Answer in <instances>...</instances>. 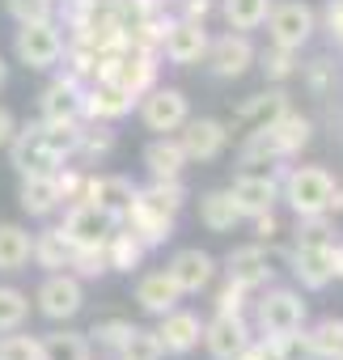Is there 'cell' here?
Segmentation results:
<instances>
[{"mask_svg":"<svg viewBox=\"0 0 343 360\" xmlns=\"http://www.w3.org/2000/svg\"><path fill=\"white\" fill-rule=\"evenodd\" d=\"M309 131H313V123L288 106V110H280L276 119L259 123V127L242 140V153H238V157H242V165L284 161V157H292V153H301V148L309 144Z\"/></svg>","mask_w":343,"mask_h":360,"instance_id":"cell-1","label":"cell"},{"mask_svg":"<svg viewBox=\"0 0 343 360\" xmlns=\"http://www.w3.org/2000/svg\"><path fill=\"white\" fill-rule=\"evenodd\" d=\"M330 191H335V174L322 165H292L280 178V200H288L297 217L330 212Z\"/></svg>","mask_w":343,"mask_h":360,"instance_id":"cell-2","label":"cell"},{"mask_svg":"<svg viewBox=\"0 0 343 360\" xmlns=\"http://www.w3.org/2000/svg\"><path fill=\"white\" fill-rule=\"evenodd\" d=\"M13 56L18 64H26L30 72H47L64 60V34L56 26V18H43V22H18V34H13Z\"/></svg>","mask_w":343,"mask_h":360,"instance_id":"cell-3","label":"cell"},{"mask_svg":"<svg viewBox=\"0 0 343 360\" xmlns=\"http://www.w3.org/2000/svg\"><path fill=\"white\" fill-rule=\"evenodd\" d=\"M267 34H271V47H284V51H301L313 30H318V13L305 5V0H280L267 13Z\"/></svg>","mask_w":343,"mask_h":360,"instance_id":"cell-4","label":"cell"},{"mask_svg":"<svg viewBox=\"0 0 343 360\" xmlns=\"http://www.w3.org/2000/svg\"><path fill=\"white\" fill-rule=\"evenodd\" d=\"M174 217H179V212H169V208L157 204L144 187H136V204L127 208V217H123L119 225H127V229L144 242V250H153V246H165L169 238H174Z\"/></svg>","mask_w":343,"mask_h":360,"instance_id":"cell-5","label":"cell"},{"mask_svg":"<svg viewBox=\"0 0 343 360\" xmlns=\"http://www.w3.org/2000/svg\"><path fill=\"white\" fill-rule=\"evenodd\" d=\"M254 322L263 339H276L284 330H301L305 326V301L292 288H267L254 305Z\"/></svg>","mask_w":343,"mask_h":360,"instance_id":"cell-6","label":"cell"},{"mask_svg":"<svg viewBox=\"0 0 343 360\" xmlns=\"http://www.w3.org/2000/svg\"><path fill=\"white\" fill-rule=\"evenodd\" d=\"M254 43L242 34V30H229L221 39H208V51H204V64L216 81H238L254 68Z\"/></svg>","mask_w":343,"mask_h":360,"instance_id":"cell-7","label":"cell"},{"mask_svg":"<svg viewBox=\"0 0 343 360\" xmlns=\"http://www.w3.org/2000/svg\"><path fill=\"white\" fill-rule=\"evenodd\" d=\"M34 305H39V314H43L47 322H68V318H77L81 305H85V284H81L72 271H51V276L39 284Z\"/></svg>","mask_w":343,"mask_h":360,"instance_id":"cell-8","label":"cell"},{"mask_svg":"<svg viewBox=\"0 0 343 360\" xmlns=\"http://www.w3.org/2000/svg\"><path fill=\"white\" fill-rule=\"evenodd\" d=\"M191 119L187 110V94L174 89V85H153L144 98H140V123L157 136H169V131H179L183 123Z\"/></svg>","mask_w":343,"mask_h":360,"instance_id":"cell-9","label":"cell"},{"mask_svg":"<svg viewBox=\"0 0 343 360\" xmlns=\"http://www.w3.org/2000/svg\"><path fill=\"white\" fill-rule=\"evenodd\" d=\"M208 26L204 22H187V18H174L165 30H161V51L157 56H165L174 68H191V64H200L204 60V51H208Z\"/></svg>","mask_w":343,"mask_h":360,"instance_id":"cell-10","label":"cell"},{"mask_svg":"<svg viewBox=\"0 0 343 360\" xmlns=\"http://www.w3.org/2000/svg\"><path fill=\"white\" fill-rule=\"evenodd\" d=\"M225 276L242 288H267L271 276H276V255L267 242H250V246H233L225 255Z\"/></svg>","mask_w":343,"mask_h":360,"instance_id":"cell-11","label":"cell"},{"mask_svg":"<svg viewBox=\"0 0 343 360\" xmlns=\"http://www.w3.org/2000/svg\"><path fill=\"white\" fill-rule=\"evenodd\" d=\"M115 229H119V221L110 212H102L98 204H89V200L72 204L68 217H64V225H60V233L68 238V246H106V238Z\"/></svg>","mask_w":343,"mask_h":360,"instance_id":"cell-12","label":"cell"},{"mask_svg":"<svg viewBox=\"0 0 343 360\" xmlns=\"http://www.w3.org/2000/svg\"><path fill=\"white\" fill-rule=\"evenodd\" d=\"M81 115H85V85L68 72L56 77L39 98V119L43 123H81Z\"/></svg>","mask_w":343,"mask_h":360,"instance_id":"cell-13","label":"cell"},{"mask_svg":"<svg viewBox=\"0 0 343 360\" xmlns=\"http://www.w3.org/2000/svg\"><path fill=\"white\" fill-rule=\"evenodd\" d=\"M9 157H13V165L22 169V174H56L64 161L51 153V144H47V136H43V123H26V127H18V136L9 140Z\"/></svg>","mask_w":343,"mask_h":360,"instance_id":"cell-14","label":"cell"},{"mask_svg":"<svg viewBox=\"0 0 343 360\" xmlns=\"http://www.w3.org/2000/svg\"><path fill=\"white\" fill-rule=\"evenodd\" d=\"M200 339H204V322H200V314L179 309V305L169 309V314H161V322H157V343H161L165 356H187V352L200 347Z\"/></svg>","mask_w":343,"mask_h":360,"instance_id":"cell-15","label":"cell"},{"mask_svg":"<svg viewBox=\"0 0 343 360\" xmlns=\"http://www.w3.org/2000/svg\"><path fill=\"white\" fill-rule=\"evenodd\" d=\"M165 271H169V280L179 284L183 297H200L216 280V259L208 250H200V246H187V250H179L174 259H169Z\"/></svg>","mask_w":343,"mask_h":360,"instance_id":"cell-16","label":"cell"},{"mask_svg":"<svg viewBox=\"0 0 343 360\" xmlns=\"http://www.w3.org/2000/svg\"><path fill=\"white\" fill-rule=\"evenodd\" d=\"M212 360H233L246 343H250V326L246 314H212V322H204V339Z\"/></svg>","mask_w":343,"mask_h":360,"instance_id":"cell-17","label":"cell"},{"mask_svg":"<svg viewBox=\"0 0 343 360\" xmlns=\"http://www.w3.org/2000/svg\"><path fill=\"white\" fill-rule=\"evenodd\" d=\"M81 200H89L102 212H110L115 221H123L127 208L136 204V183H131V178H123V174H89Z\"/></svg>","mask_w":343,"mask_h":360,"instance_id":"cell-18","label":"cell"},{"mask_svg":"<svg viewBox=\"0 0 343 360\" xmlns=\"http://www.w3.org/2000/svg\"><path fill=\"white\" fill-rule=\"evenodd\" d=\"M179 144L187 153V161H212L225 153L229 144V127L221 119H187L179 127Z\"/></svg>","mask_w":343,"mask_h":360,"instance_id":"cell-19","label":"cell"},{"mask_svg":"<svg viewBox=\"0 0 343 360\" xmlns=\"http://www.w3.org/2000/svg\"><path fill=\"white\" fill-rule=\"evenodd\" d=\"M229 195H233L242 221H246V217H259V212H271L276 200H280V178H271V174H250V169H246V174L233 178Z\"/></svg>","mask_w":343,"mask_h":360,"instance_id":"cell-20","label":"cell"},{"mask_svg":"<svg viewBox=\"0 0 343 360\" xmlns=\"http://www.w3.org/2000/svg\"><path fill=\"white\" fill-rule=\"evenodd\" d=\"M288 263H292V276L301 280V288H309V292H322L335 280V271H330V242H297Z\"/></svg>","mask_w":343,"mask_h":360,"instance_id":"cell-21","label":"cell"},{"mask_svg":"<svg viewBox=\"0 0 343 360\" xmlns=\"http://www.w3.org/2000/svg\"><path fill=\"white\" fill-rule=\"evenodd\" d=\"M131 106H136V98H131L123 85H115V81H93V85L85 89V115H81V119H89V123H115V119L131 115Z\"/></svg>","mask_w":343,"mask_h":360,"instance_id":"cell-22","label":"cell"},{"mask_svg":"<svg viewBox=\"0 0 343 360\" xmlns=\"http://www.w3.org/2000/svg\"><path fill=\"white\" fill-rule=\"evenodd\" d=\"M22 212L26 217H51L64 200H60V183H56V174H22Z\"/></svg>","mask_w":343,"mask_h":360,"instance_id":"cell-23","label":"cell"},{"mask_svg":"<svg viewBox=\"0 0 343 360\" xmlns=\"http://www.w3.org/2000/svg\"><path fill=\"white\" fill-rule=\"evenodd\" d=\"M136 301H140L144 314L161 318V314H169V309L183 301V292H179L174 280H169V271H148V276H140V284H136Z\"/></svg>","mask_w":343,"mask_h":360,"instance_id":"cell-24","label":"cell"},{"mask_svg":"<svg viewBox=\"0 0 343 360\" xmlns=\"http://www.w3.org/2000/svg\"><path fill=\"white\" fill-rule=\"evenodd\" d=\"M144 165L153 178H183L187 169V153L179 144V136H157L148 148H144Z\"/></svg>","mask_w":343,"mask_h":360,"instance_id":"cell-25","label":"cell"},{"mask_svg":"<svg viewBox=\"0 0 343 360\" xmlns=\"http://www.w3.org/2000/svg\"><path fill=\"white\" fill-rule=\"evenodd\" d=\"M30 250H34V238L30 229L13 225V221H0V271H22L30 263Z\"/></svg>","mask_w":343,"mask_h":360,"instance_id":"cell-26","label":"cell"},{"mask_svg":"<svg viewBox=\"0 0 343 360\" xmlns=\"http://www.w3.org/2000/svg\"><path fill=\"white\" fill-rule=\"evenodd\" d=\"M200 221H204V229H212V233H229L233 225H242V212H238L229 187L200 195Z\"/></svg>","mask_w":343,"mask_h":360,"instance_id":"cell-27","label":"cell"},{"mask_svg":"<svg viewBox=\"0 0 343 360\" xmlns=\"http://www.w3.org/2000/svg\"><path fill=\"white\" fill-rule=\"evenodd\" d=\"M144 263V242L123 225V229H115L110 238H106V267L110 271H136Z\"/></svg>","mask_w":343,"mask_h":360,"instance_id":"cell-28","label":"cell"},{"mask_svg":"<svg viewBox=\"0 0 343 360\" xmlns=\"http://www.w3.org/2000/svg\"><path fill=\"white\" fill-rule=\"evenodd\" d=\"M68 255H72V246H68V238L60 233V225H56V229H43V233L34 238V250H30V259H34L43 271H68Z\"/></svg>","mask_w":343,"mask_h":360,"instance_id":"cell-29","label":"cell"},{"mask_svg":"<svg viewBox=\"0 0 343 360\" xmlns=\"http://www.w3.org/2000/svg\"><path fill=\"white\" fill-rule=\"evenodd\" d=\"M221 13L229 22V30H259L271 13V0H221Z\"/></svg>","mask_w":343,"mask_h":360,"instance_id":"cell-30","label":"cell"},{"mask_svg":"<svg viewBox=\"0 0 343 360\" xmlns=\"http://www.w3.org/2000/svg\"><path fill=\"white\" fill-rule=\"evenodd\" d=\"M280 110H288V94L276 85V89H263V94H254V98H246L242 106H238V119L242 123H267V119H276Z\"/></svg>","mask_w":343,"mask_h":360,"instance_id":"cell-31","label":"cell"},{"mask_svg":"<svg viewBox=\"0 0 343 360\" xmlns=\"http://www.w3.org/2000/svg\"><path fill=\"white\" fill-rule=\"evenodd\" d=\"M309 347H313V360H335L343 356V318H322L305 330Z\"/></svg>","mask_w":343,"mask_h":360,"instance_id":"cell-32","label":"cell"},{"mask_svg":"<svg viewBox=\"0 0 343 360\" xmlns=\"http://www.w3.org/2000/svg\"><path fill=\"white\" fill-rule=\"evenodd\" d=\"M43 343V360H89V339L77 330H51Z\"/></svg>","mask_w":343,"mask_h":360,"instance_id":"cell-33","label":"cell"},{"mask_svg":"<svg viewBox=\"0 0 343 360\" xmlns=\"http://www.w3.org/2000/svg\"><path fill=\"white\" fill-rule=\"evenodd\" d=\"M30 318V297L13 284H0V335L5 330H22Z\"/></svg>","mask_w":343,"mask_h":360,"instance_id":"cell-34","label":"cell"},{"mask_svg":"<svg viewBox=\"0 0 343 360\" xmlns=\"http://www.w3.org/2000/svg\"><path fill=\"white\" fill-rule=\"evenodd\" d=\"M254 64L263 68V77H267L271 85H284L288 77H297V72H301L297 51H284V47H267L263 56H254Z\"/></svg>","mask_w":343,"mask_h":360,"instance_id":"cell-35","label":"cell"},{"mask_svg":"<svg viewBox=\"0 0 343 360\" xmlns=\"http://www.w3.org/2000/svg\"><path fill=\"white\" fill-rule=\"evenodd\" d=\"M68 271H72L77 280H93V276L110 271V267H106V246H72Z\"/></svg>","mask_w":343,"mask_h":360,"instance_id":"cell-36","label":"cell"},{"mask_svg":"<svg viewBox=\"0 0 343 360\" xmlns=\"http://www.w3.org/2000/svg\"><path fill=\"white\" fill-rule=\"evenodd\" d=\"M165 352H161V343H157V330H144V326H136L127 339H123V347H119V360H161Z\"/></svg>","mask_w":343,"mask_h":360,"instance_id":"cell-37","label":"cell"},{"mask_svg":"<svg viewBox=\"0 0 343 360\" xmlns=\"http://www.w3.org/2000/svg\"><path fill=\"white\" fill-rule=\"evenodd\" d=\"M115 148V131L106 123H89L81 119V140H77V157H106Z\"/></svg>","mask_w":343,"mask_h":360,"instance_id":"cell-38","label":"cell"},{"mask_svg":"<svg viewBox=\"0 0 343 360\" xmlns=\"http://www.w3.org/2000/svg\"><path fill=\"white\" fill-rule=\"evenodd\" d=\"M131 330H136V322H127V318H102V322H93L89 339H93L98 347H106V352H119Z\"/></svg>","mask_w":343,"mask_h":360,"instance_id":"cell-39","label":"cell"},{"mask_svg":"<svg viewBox=\"0 0 343 360\" xmlns=\"http://www.w3.org/2000/svg\"><path fill=\"white\" fill-rule=\"evenodd\" d=\"M0 360H43V343L34 335L5 330L0 335Z\"/></svg>","mask_w":343,"mask_h":360,"instance_id":"cell-40","label":"cell"},{"mask_svg":"<svg viewBox=\"0 0 343 360\" xmlns=\"http://www.w3.org/2000/svg\"><path fill=\"white\" fill-rule=\"evenodd\" d=\"M144 191H148L157 204H165L169 212H183V204H187V187H183V178H153Z\"/></svg>","mask_w":343,"mask_h":360,"instance_id":"cell-41","label":"cell"},{"mask_svg":"<svg viewBox=\"0 0 343 360\" xmlns=\"http://www.w3.org/2000/svg\"><path fill=\"white\" fill-rule=\"evenodd\" d=\"M267 343H271V352H276L280 360H313V347H309L305 330H284V335H276V339H267Z\"/></svg>","mask_w":343,"mask_h":360,"instance_id":"cell-42","label":"cell"},{"mask_svg":"<svg viewBox=\"0 0 343 360\" xmlns=\"http://www.w3.org/2000/svg\"><path fill=\"white\" fill-rule=\"evenodd\" d=\"M305 85H309L313 94H330V89H335V60H330V56L309 60V64H305Z\"/></svg>","mask_w":343,"mask_h":360,"instance_id":"cell-43","label":"cell"},{"mask_svg":"<svg viewBox=\"0 0 343 360\" xmlns=\"http://www.w3.org/2000/svg\"><path fill=\"white\" fill-rule=\"evenodd\" d=\"M5 9L13 13V22H43L51 18L56 0H5Z\"/></svg>","mask_w":343,"mask_h":360,"instance_id":"cell-44","label":"cell"},{"mask_svg":"<svg viewBox=\"0 0 343 360\" xmlns=\"http://www.w3.org/2000/svg\"><path fill=\"white\" fill-rule=\"evenodd\" d=\"M246 301H250V288L225 280V288L216 292V314H246Z\"/></svg>","mask_w":343,"mask_h":360,"instance_id":"cell-45","label":"cell"},{"mask_svg":"<svg viewBox=\"0 0 343 360\" xmlns=\"http://www.w3.org/2000/svg\"><path fill=\"white\" fill-rule=\"evenodd\" d=\"M322 30L343 47V0H326V9H322Z\"/></svg>","mask_w":343,"mask_h":360,"instance_id":"cell-46","label":"cell"},{"mask_svg":"<svg viewBox=\"0 0 343 360\" xmlns=\"http://www.w3.org/2000/svg\"><path fill=\"white\" fill-rule=\"evenodd\" d=\"M216 13V0H183V18L187 22H208Z\"/></svg>","mask_w":343,"mask_h":360,"instance_id":"cell-47","label":"cell"},{"mask_svg":"<svg viewBox=\"0 0 343 360\" xmlns=\"http://www.w3.org/2000/svg\"><path fill=\"white\" fill-rule=\"evenodd\" d=\"M250 221H254V238H259V242H271V238L280 233L276 212H259V217H250Z\"/></svg>","mask_w":343,"mask_h":360,"instance_id":"cell-48","label":"cell"},{"mask_svg":"<svg viewBox=\"0 0 343 360\" xmlns=\"http://www.w3.org/2000/svg\"><path fill=\"white\" fill-rule=\"evenodd\" d=\"M13 136H18V119H13V110L0 106V148H9Z\"/></svg>","mask_w":343,"mask_h":360,"instance_id":"cell-49","label":"cell"},{"mask_svg":"<svg viewBox=\"0 0 343 360\" xmlns=\"http://www.w3.org/2000/svg\"><path fill=\"white\" fill-rule=\"evenodd\" d=\"M330 271L335 280H343V242H330Z\"/></svg>","mask_w":343,"mask_h":360,"instance_id":"cell-50","label":"cell"},{"mask_svg":"<svg viewBox=\"0 0 343 360\" xmlns=\"http://www.w3.org/2000/svg\"><path fill=\"white\" fill-rule=\"evenodd\" d=\"M233 360H263V339H259V343L250 339V343H246V347H242V352H238Z\"/></svg>","mask_w":343,"mask_h":360,"instance_id":"cell-51","label":"cell"},{"mask_svg":"<svg viewBox=\"0 0 343 360\" xmlns=\"http://www.w3.org/2000/svg\"><path fill=\"white\" fill-rule=\"evenodd\" d=\"M263 360H280V356L271 352V343H267V339H263Z\"/></svg>","mask_w":343,"mask_h":360,"instance_id":"cell-52","label":"cell"},{"mask_svg":"<svg viewBox=\"0 0 343 360\" xmlns=\"http://www.w3.org/2000/svg\"><path fill=\"white\" fill-rule=\"evenodd\" d=\"M9 81V68H5V60H0V85H5Z\"/></svg>","mask_w":343,"mask_h":360,"instance_id":"cell-53","label":"cell"},{"mask_svg":"<svg viewBox=\"0 0 343 360\" xmlns=\"http://www.w3.org/2000/svg\"><path fill=\"white\" fill-rule=\"evenodd\" d=\"M335 360H343V356H335Z\"/></svg>","mask_w":343,"mask_h":360,"instance_id":"cell-54","label":"cell"}]
</instances>
